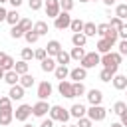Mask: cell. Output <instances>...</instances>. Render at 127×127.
<instances>
[{"mask_svg":"<svg viewBox=\"0 0 127 127\" xmlns=\"http://www.w3.org/2000/svg\"><path fill=\"white\" fill-rule=\"evenodd\" d=\"M111 77H113V73H111L109 69H105V67H103V69H101V73H99V79H101V81H111Z\"/></svg>","mask_w":127,"mask_h":127,"instance_id":"obj_42","label":"cell"},{"mask_svg":"<svg viewBox=\"0 0 127 127\" xmlns=\"http://www.w3.org/2000/svg\"><path fill=\"white\" fill-rule=\"evenodd\" d=\"M85 42H87V36H85L83 32H75V34L71 36V44H73V46H77V48H83V46H85Z\"/></svg>","mask_w":127,"mask_h":127,"instance_id":"obj_16","label":"cell"},{"mask_svg":"<svg viewBox=\"0 0 127 127\" xmlns=\"http://www.w3.org/2000/svg\"><path fill=\"white\" fill-rule=\"evenodd\" d=\"M8 2H10V4L14 6V8H18V6H22V0H8Z\"/></svg>","mask_w":127,"mask_h":127,"instance_id":"obj_52","label":"cell"},{"mask_svg":"<svg viewBox=\"0 0 127 127\" xmlns=\"http://www.w3.org/2000/svg\"><path fill=\"white\" fill-rule=\"evenodd\" d=\"M24 38H26V42H28V44H36V42L40 40V36H38L34 30H28V32L24 34Z\"/></svg>","mask_w":127,"mask_h":127,"instance_id":"obj_35","label":"cell"},{"mask_svg":"<svg viewBox=\"0 0 127 127\" xmlns=\"http://www.w3.org/2000/svg\"><path fill=\"white\" fill-rule=\"evenodd\" d=\"M60 12H62L60 0H46V16L48 18H56Z\"/></svg>","mask_w":127,"mask_h":127,"instance_id":"obj_7","label":"cell"},{"mask_svg":"<svg viewBox=\"0 0 127 127\" xmlns=\"http://www.w3.org/2000/svg\"><path fill=\"white\" fill-rule=\"evenodd\" d=\"M48 111H50V105H48L46 99H40V101L32 107V115H36V117H44Z\"/></svg>","mask_w":127,"mask_h":127,"instance_id":"obj_8","label":"cell"},{"mask_svg":"<svg viewBox=\"0 0 127 127\" xmlns=\"http://www.w3.org/2000/svg\"><path fill=\"white\" fill-rule=\"evenodd\" d=\"M87 101H89L91 105H101L103 93H101L99 89H89V91H87Z\"/></svg>","mask_w":127,"mask_h":127,"instance_id":"obj_12","label":"cell"},{"mask_svg":"<svg viewBox=\"0 0 127 127\" xmlns=\"http://www.w3.org/2000/svg\"><path fill=\"white\" fill-rule=\"evenodd\" d=\"M69 22H71V16H69V12H64V10L54 18V26H56V30L69 28Z\"/></svg>","mask_w":127,"mask_h":127,"instance_id":"obj_4","label":"cell"},{"mask_svg":"<svg viewBox=\"0 0 127 127\" xmlns=\"http://www.w3.org/2000/svg\"><path fill=\"white\" fill-rule=\"evenodd\" d=\"M107 30H109V24H99V26H97V34H99V36H103Z\"/></svg>","mask_w":127,"mask_h":127,"instance_id":"obj_48","label":"cell"},{"mask_svg":"<svg viewBox=\"0 0 127 127\" xmlns=\"http://www.w3.org/2000/svg\"><path fill=\"white\" fill-rule=\"evenodd\" d=\"M109 127H123V125H121V123H111Z\"/></svg>","mask_w":127,"mask_h":127,"instance_id":"obj_56","label":"cell"},{"mask_svg":"<svg viewBox=\"0 0 127 127\" xmlns=\"http://www.w3.org/2000/svg\"><path fill=\"white\" fill-rule=\"evenodd\" d=\"M125 89H127V87H125Z\"/></svg>","mask_w":127,"mask_h":127,"instance_id":"obj_61","label":"cell"},{"mask_svg":"<svg viewBox=\"0 0 127 127\" xmlns=\"http://www.w3.org/2000/svg\"><path fill=\"white\" fill-rule=\"evenodd\" d=\"M119 117H121V121H119V123H121L123 127H127V109H125V111H123V113H121Z\"/></svg>","mask_w":127,"mask_h":127,"instance_id":"obj_50","label":"cell"},{"mask_svg":"<svg viewBox=\"0 0 127 127\" xmlns=\"http://www.w3.org/2000/svg\"><path fill=\"white\" fill-rule=\"evenodd\" d=\"M58 91H60V95H62V97L71 99V97H73V91H71V81L62 79V81H60V85H58Z\"/></svg>","mask_w":127,"mask_h":127,"instance_id":"obj_9","label":"cell"},{"mask_svg":"<svg viewBox=\"0 0 127 127\" xmlns=\"http://www.w3.org/2000/svg\"><path fill=\"white\" fill-rule=\"evenodd\" d=\"M111 48H113V44H111L109 40H105V38H101V40L97 42V52H99V54H107V52H111Z\"/></svg>","mask_w":127,"mask_h":127,"instance_id":"obj_19","label":"cell"},{"mask_svg":"<svg viewBox=\"0 0 127 127\" xmlns=\"http://www.w3.org/2000/svg\"><path fill=\"white\" fill-rule=\"evenodd\" d=\"M54 75L62 81V79H65L67 75H69V69H67V65H56V69H54Z\"/></svg>","mask_w":127,"mask_h":127,"instance_id":"obj_22","label":"cell"},{"mask_svg":"<svg viewBox=\"0 0 127 127\" xmlns=\"http://www.w3.org/2000/svg\"><path fill=\"white\" fill-rule=\"evenodd\" d=\"M85 111H87V109H85L81 103H73V105H71V109H69V115H71V117H75V119H79V117H83V115H85Z\"/></svg>","mask_w":127,"mask_h":127,"instance_id":"obj_17","label":"cell"},{"mask_svg":"<svg viewBox=\"0 0 127 127\" xmlns=\"http://www.w3.org/2000/svg\"><path fill=\"white\" fill-rule=\"evenodd\" d=\"M99 54L97 52H85V56L79 60V64H81V67H85V69H91V67H95L97 64H99Z\"/></svg>","mask_w":127,"mask_h":127,"instance_id":"obj_3","label":"cell"},{"mask_svg":"<svg viewBox=\"0 0 127 127\" xmlns=\"http://www.w3.org/2000/svg\"><path fill=\"white\" fill-rule=\"evenodd\" d=\"M83 24H85V22H81L79 18H75V20L69 22V28H71V32L75 34V32H81V30H83Z\"/></svg>","mask_w":127,"mask_h":127,"instance_id":"obj_34","label":"cell"},{"mask_svg":"<svg viewBox=\"0 0 127 127\" xmlns=\"http://www.w3.org/2000/svg\"><path fill=\"white\" fill-rule=\"evenodd\" d=\"M79 2H89V0H79Z\"/></svg>","mask_w":127,"mask_h":127,"instance_id":"obj_59","label":"cell"},{"mask_svg":"<svg viewBox=\"0 0 127 127\" xmlns=\"http://www.w3.org/2000/svg\"><path fill=\"white\" fill-rule=\"evenodd\" d=\"M2 109H12V99H10L8 95L0 97V111H2Z\"/></svg>","mask_w":127,"mask_h":127,"instance_id":"obj_36","label":"cell"},{"mask_svg":"<svg viewBox=\"0 0 127 127\" xmlns=\"http://www.w3.org/2000/svg\"><path fill=\"white\" fill-rule=\"evenodd\" d=\"M24 127H34V125H30V123H26V125H24Z\"/></svg>","mask_w":127,"mask_h":127,"instance_id":"obj_57","label":"cell"},{"mask_svg":"<svg viewBox=\"0 0 127 127\" xmlns=\"http://www.w3.org/2000/svg\"><path fill=\"white\" fill-rule=\"evenodd\" d=\"M10 36H12L14 40H18V38H22V36H24V32H22V30L18 28V24H16V26H12V30H10Z\"/></svg>","mask_w":127,"mask_h":127,"instance_id":"obj_41","label":"cell"},{"mask_svg":"<svg viewBox=\"0 0 127 127\" xmlns=\"http://www.w3.org/2000/svg\"><path fill=\"white\" fill-rule=\"evenodd\" d=\"M81 32H83V34H85L87 38H89V36H95V34H97V26H95L93 22H85V24H83V30H81Z\"/></svg>","mask_w":127,"mask_h":127,"instance_id":"obj_26","label":"cell"},{"mask_svg":"<svg viewBox=\"0 0 127 127\" xmlns=\"http://www.w3.org/2000/svg\"><path fill=\"white\" fill-rule=\"evenodd\" d=\"M69 60H71V58H69V54H67V52H64V50L56 56V64H58V65H67V64H69Z\"/></svg>","mask_w":127,"mask_h":127,"instance_id":"obj_27","label":"cell"},{"mask_svg":"<svg viewBox=\"0 0 127 127\" xmlns=\"http://www.w3.org/2000/svg\"><path fill=\"white\" fill-rule=\"evenodd\" d=\"M34 58H36V60H40V62H42L44 58H48V54H46V48H40V50H36V52H34Z\"/></svg>","mask_w":127,"mask_h":127,"instance_id":"obj_45","label":"cell"},{"mask_svg":"<svg viewBox=\"0 0 127 127\" xmlns=\"http://www.w3.org/2000/svg\"><path fill=\"white\" fill-rule=\"evenodd\" d=\"M6 22H8L10 26H16V24L20 22V14L16 12V8H14V10H10V12L6 14Z\"/></svg>","mask_w":127,"mask_h":127,"instance_id":"obj_25","label":"cell"},{"mask_svg":"<svg viewBox=\"0 0 127 127\" xmlns=\"http://www.w3.org/2000/svg\"><path fill=\"white\" fill-rule=\"evenodd\" d=\"M105 115H107V111H105L101 105H91V107L87 109V117H89L91 121H103Z\"/></svg>","mask_w":127,"mask_h":127,"instance_id":"obj_5","label":"cell"},{"mask_svg":"<svg viewBox=\"0 0 127 127\" xmlns=\"http://www.w3.org/2000/svg\"><path fill=\"white\" fill-rule=\"evenodd\" d=\"M69 77H71L73 81H81V79L87 77V69L81 67V65H79V67H73V69L69 71Z\"/></svg>","mask_w":127,"mask_h":127,"instance_id":"obj_14","label":"cell"},{"mask_svg":"<svg viewBox=\"0 0 127 127\" xmlns=\"http://www.w3.org/2000/svg\"><path fill=\"white\" fill-rule=\"evenodd\" d=\"M18 28L26 34L28 30H32V20H28V18H20V22H18Z\"/></svg>","mask_w":127,"mask_h":127,"instance_id":"obj_33","label":"cell"},{"mask_svg":"<svg viewBox=\"0 0 127 127\" xmlns=\"http://www.w3.org/2000/svg\"><path fill=\"white\" fill-rule=\"evenodd\" d=\"M50 95H52V83L50 81H42L38 85V97L40 99H48Z\"/></svg>","mask_w":127,"mask_h":127,"instance_id":"obj_10","label":"cell"},{"mask_svg":"<svg viewBox=\"0 0 127 127\" xmlns=\"http://www.w3.org/2000/svg\"><path fill=\"white\" fill-rule=\"evenodd\" d=\"M4 81H6L8 85H14V83H18V81H20V75H18L14 69H8V71L4 73Z\"/></svg>","mask_w":127,"mask_h":127,"instance_id":"obj_21","label":"cell"},{"mask_svg":"<svg viewBox=\"0 0 127 127\" xmlns=\"http://www.w3.org/2000/svg\"><path fill=\"white\" fill-rule=\"evenodd\" d=\"M48 113H50V117H52L54 121H62V123H65V121L71 117V115H69V111H67V109H64L62 105H52Z\"/></svg>","mask_w":127,"mask_h":127,"instance_id":"obj_2","label":"cell"},{"mask_svg":"<svg viewBox=\"0 0 127 127\" xmlns=\"http://www.w3.org/2000/svg\"><path fill=\"white\" fill-rule=\"evenodd\" d=\"M67 127H77V125H67Z\"/></svg>","mask_w":127,"mask_h":127,"instance_id":"obj_60","label":"cell"},{"mask_svg":"<svg viewBox=\"0 0 127 127\" xmlns=\"http://www.w3.org/2000/svg\"><path fill=\"white\" fill-rule=\"evenodd\" d=\"M4 2H8V0H0V4H4Z\"/></svg>","mask_w":127,"mask_h":127,"instance_id":"obj_58","label":"cell"},{"mask_svg":"<svg viewBox=\"0 0 127 127\" xmlns=\"http://www.w3.org/2000/svg\"><path fill=\"white\" fill-rule=\"evenodd\" d=\"M12 119H14V109H2L0 111V125H10L12 123Z\"/></svg>","mask_w":127,"mask_h":127,"instance_id":"obj_15","label":"cell"},{"mask_svg":"<svg viewBox=\"0 0 127 127\" xmlns=\"http://www.w3.org/2000/svg\"><path fill=\"white\" fill-rule=\"evenodd\" d=\"M119 54L121 56H127V40H121L119 42Z\"/></svg>","mask_w":127,"mask_h":127,"instance_id":"obj_47","label":"cell"},{"mask_svg":"<svg viewBox=\"0 0 127 127\" xmlns=\"http://www.w3.org/2000/svg\"><path fill=\"white\" fill-rule=\"evenodd\" d=\"M91 123H93V121H91L89 117H79V119H77V127H91Z\"/></svg>","mask_w":127,"mask_h":127,"instance_id":"obj_44","label":"cell"},{"mask_svg":"<svg viewBox=\"0 0 127 127\" xmlns=\"http://www.w3.org/2000/svg\"><path fill=\"white\" fill-rule=\"evenodd\" d=\"M6 14H8V12H6V8L0 4V22H4V20H6Z\"/></svg>","mask_w":127,"mask_h":127,"instance_id":"obj_51","label":"cell"},{"mask_svg":"<svg viewBox=\"0 0 127 127\" xmlns=\"http://www.w3.org/2000/svg\"><path fill=\"white\" fill-rule=\"evenodd\" d=\"M8 97H10L12 101H16V99H22V97H24V87H22L20 83H14V85H10Z\"/></svg>","mask_w":127,"mask_h":127,"instance_id":"obj_11","label":"cell"},{"mask_svg":"<svg viewBox=\"0 0 127 127\" xmlns=\"http://www.w3.org/2000/svg\"><path fill=\"white\" fill-rule=\"evenodd\" d=\"M117 34H119V38H121V40H127V24H125V22H123V26L117 30Z\"/></svg>","mask_w":127,"mask_h":127,"instance_id":"obj_46","label":"cell"},{"mask_svg":"<svg viewBox=\"0 0 127 127\" xmlns=\"http://www.w3.org/2000/svg\"><path fill=\"white\" fill-rule=\"evenodd\" d=\"M6 58H8V54H6V52H0V65L4 64V60H6Z\"/></svg>","mask_w":127,"mask_h":127,"instance_id":"obj_53","label":"cell"},{"mask_svg":"<svg viewBox=\"0 0 127 127\" xmlns=\"http://www.w3.org/2000/svg\"><path fill=\"white\" fill-rule=\"evenodd\" d=\"M14 71H16L18 75H24V73H28V62H26V60H20V62H16V64H14Z\"/></svg>","mask_w":127,"mask_h":127,"instance_id":"obj_24","label":"cell"},{"mask_svg":"<svg viewBox=\"0 0 127 127\" xmlns=\"http://www.w3.org/2000/svg\"><path fill=\"white\" fill-rule=\"evenodd\" d=\"M71 91H73V97H79V95L85 93V85L81 81H73L71 83Z\"/></svg>","mask_w":127,"mask_h":127,"instance_id":"obj_28","label":"cell"},{"mask_svg":"<svg viewBox=\"0 0 127 127\" xmlns=\"http://www.w3.org/2000/svg\"><path fill=\"white\" fill-rule=\"evenodd\" d=\"M32 30H34L38 36H44V34H48V24H46L44 20H40V22H36V24L32 26Z\"/></svg>","mask_w":127,"mask_h":127,"instance_id":"obj_23","label":"cell"},{"mask_svg":"<svg viewBox=\"0 0 127 127\" xmlns=\"http://www.w3.org/2000/svg\"><path fill=\"white\" fill-rule=\"evenodd\" d=\"M34 58V52H32V48H22V60H32Z\"/></svg>","mask_w":127,"mask_h":127,"instance_id":"obj_43","label":"cell"},{"mask_svg":"<svg viewBox=\"0 0 127 127\" xmlns=\"http://www.w3.org/2000/svg\"><path fill=\"white\" fill-rule=\"evenodd\" d=\"M4 73H6V71H4L2 67H0V79H4Z\"/></svg>","mask_w":127,"mask_h":127,"instance_id":"obj_55","label":"cell"},{"mask_svg":"<svg viewBox=\"0 0 127 127\" xmlns=\"http://www.w3.org/2000/svg\"><path fill=\"white\" fill-rule=\"evenodd\" d=\"M60 52H62V44H60L58 40H50V42H48V46H46V54L56 58Z\"/></svg>","mask_w":127,"mask_h":127,"instance_id":"obj_13","label":"cell"},{"mask_svg":"<svg viewBox=\"0 0 127 127\" xmlns=\"http://www.w3.org/2000/svg\"><path fill=\"white\" fill-rule=\"evenodd\" d=\"M101 38H105V40H109L111 44H115V42H117V38H119V34H117V30L109 28V30H107V32H105V34H103Z\"/></svg>","mask_w":127,"mask_h":127,"instance_id":"obj_32","label":"cell"},{"mask_svg":"<svg viewBox=\"0 0 127 127\" xmlns=\"http://www.w3.org/2000/svg\"><path fill=\"white\" fill-rule=\"evenodd\" d=\"M56 65H58V64H56V58H44V60H42V69H44V71H48V73H50V71H54V69H56Z\"/></svg>","mask_w":127,"mask_h":127,"instance_id":"obj_20","label":"cell"},{"mask_svg":"<svg viewBox=\"0 0 127 127\" xmlns=\"http://www.w3.org/2000/svg\"><path fill=\"white\" fill-rule=\"evenodd\" d=\"M121 26H123V20H121V18H117V16H115V18H111V22H109V28H113V30H119Z\"/></svg>","mask_w":127,"mask_h":127,"instance_id":"obj_40","label":"cell"},{"mask_svg":"<svg viewBox=\"0 0 127 127\" xmlns=\"http://www.w3.org/2000/svg\"><path fill=\"white\" fill-rule=\"evenodd\" d=\"M60 8H62L64 12H69V10L73 8V0H60Z\"/></svg>","mask_w":127,"mask_h":127,"instance_id":"obj_38","label":"cell"},{"mask_svg":"<svg viewBox=\"0 0 127 127\" xmlns=\"http://www.w3.org/2000/svg\"><path fill=\"white\" fill-rule=\"evenodd\" d=\"M111 81H113V87L115 89H125L127 87V75H113L111 77Z\"/></svg>","mask_w":127,"mask_h":127,"instance_id":"obj_18","label":"cell"},{"mask_svg":"<svg viewBox=\"0 0 127 127\" xmlns=\"http://www.w3.org/2000/svg\"><path fill=\"white\" fill-rule=\"evenodd\" d=\"M99 64H103V67H105V69H109V71L115 75V73H117V69H119V64H121V54H119V52H117V54L107 52V54H103V56H101Z\"/></svg>","mask_w":127,"mask_h":127,"instance_id":"obj_1","label":"cell"},{"mask_svg":"<svg viewBox=\"0 0 127 127\" xmlns=\"http://www.w3.org/2000/svg\"><path fill=\"white\" fill-rule=\"evenodd\" d=\"M18 83H20L24 89H26V87H32V85H34V77H32L30 73H24V75H20V81H18Z\"/></svg>","mask_w":127,"mask_h":127,"instance_id":"obj_30","label":"cell"},{"mask_svg":"<svg viewBox=\"0 0 127 127\" xmlns=\"http://www.w3.org/2000/svg\"><path fill=\"white\" fill-rule=\"evenodd\" d=\"M125 109H127V103H125V101H117V103L113 105V113H117V115H121Z\"/></svg>","mask_w":127,"mask_h":127,"instance_id":"obj_37","label":"cell"},{"mask_svg":"<svg viewBox=\"0 0 127 127\" xmlns=\"http://www.w3.org/2000/svg\"><path fill=\"white\" fill-rule=\"evenodd\" d=\"M28 6H30V10H40L42 6H44V0H28Z\"/></svg>","mask_w":127,"mask_h":127,"instance_id":"obj_39","label":"cell"},{"mask_svg":"<svg viewBox=\"0 0 127 127\" xmlns=\"http://www.w3.org/2000/svg\"><path fill=\"white\" fill-rule=\"evenodd\" d=\"M115 16H117V18H121V20H125V18H127V2H125V4H117V6H115Z\"/></svg>","mask_w":127,"mask_h":127,"instance_id":"obj_31","label":"cell"},{"mask_svg":"<svg viewBox=\"0 0 127 127\" xmlns=\"http://www.w3.org/2000/svg\"><path fill=\"white\" fill-rule=\"evenodd\" d=\"M30 115H32V105H28V103H22V105L16 107V111H14L16 121H26Z\"/></svg>","mask_w":127,"mask_h":127,"instance_id":"obj_6","label":"cell"},{"mask_svg":"<svg viewBox=\"0 0 127 127\" xmlns=\"http://www.w3.org/2000/svg\"><path fill=\"white\" fill-rule=\"evenodd\" d=\"M83 56H85V50H83V48H77V46H73L71 52H69V58H71V60H77V62H79Z\"/></svg>","mask_w":127,"mask_h":127,"instance_id":"obj_29","label":"cell"},{"mask_svg":"<svg viewBox=\"0 0 127 127\" xmlns=\"http://www.w3.org/2000/svg\"><path fill=\"white\" fill-rule=\"evenodd\" d=\"M40 127H54V119H52V117H50V119H44Z\"/></svg>","mask_w":127,"mask_h":127,"instance_id":"obj_49","label":"cell"},{"mask_svg":"<svg viewBox=\"0 0 127 127\" xmlns=\"http://www.w3.org/2000/svg\"><path fill=\"white\" fill-rule=\"evenodd\" d=\"M103 4L105 6H111V4H115V0H103Z\"/></svg>","mask_w":127,"mask_h":127,"instance_id":"obj_54","label":"cell"}]
</instances>
